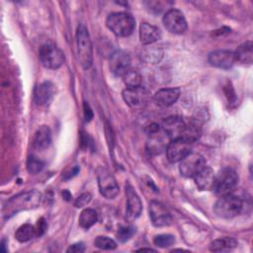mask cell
I'll use <instances>...</instances> for the list:
<instances>
[{
    "label": "cell",
    "mask_w": 253,
    "mask_h": 253,
    "mask_svg": "<svg viewBox=\"0 0 253 253\" xmlns=\"http://www.w3.org/2000/svg\"><path fill=\"white\" fill-rule=\"evenodd\" d=\"M42 200V194L37 190H30L20 193L12 197L3 208V214L5 217L26 210L37 208Z\"/></svg>",
    "instance_id": "6da1fadb"
},
{
    "label": "cell",
    "mask_w": 253,
    "mask_h": 253,
    "mask_svg": "<svg viewBox=\"0 0 253 253\" xmlns=\"http://www.w3.org/2000/svg\"><path fill=\"white\" fill-rule=\"evenodd\" d=\"M106 25L118 37H127L135 28L134 18L126 12H116L108 16Z\"/></svg>",
    "instance_id": "7a4b0ae2"
},
{
    "label": "cell",
    "mask_w": 253,
    "mask_h": 253,
    "mask_svg": "<svg viewBox=\"0 0 253 253\" xmlns=\"http://www.w3.org/2000/svg\"><path fill=\"white\" fill-rule=\"evenodd\" d=\"M76 43L78 59L84 69L91 67L93 63V46L87 28L79 25L76 30Z\"/></svg>",
    "instance_id": "3957f363"
},
{
    "label": "cell",
    "mask_w": 253,
    "mask_h": 253,
    "mask_svg": "<svg viewBox=\"0 0 253 253\" xmlns=\"http://www.w3.org/2000/svg\"><path fill=\"white\" fill-rule=\"evenodd\" d=\"M243 208L241 199L235 195L227 194L220 196L213 206L215 214L221 218H233L237 216Z\"/></svg>",
    "instance_id": "277c9868"
},
{
    "label": "cell",
    "mask_w": 253,
    "mask_h": 253,
    "mask_svg": "<svg viewBox=\"0 0 253 253\" xmlns=\"http://www.w3.org/2000/svg\"><path fill=\"white\" fill-rule=\"evenodd\" d=\"M145 131L148 134L145 147L150 155H157L166 150L170 138L161 126L157 124H150L145 127Z\"/></svg>",
    "instance_id": "5b68a950"
},
{
    "label": "cell",
    "mask_w": 253,
    "mask_h": 253,
    "mask_svg": "<svg viewBox=\"0 0 253 253\" xmlns=\"http://www.w3.org/2000/svg\"><path fill=\"white\" fill-rule=\"evenodd\" d=\"M238 183V175L236 171L230 167H225L215 176L212 190L217 196L231 194Z\"/></svg>",
    "instance_id": "8992f818"
},
{
    "label": "cell",
    "mask_w": 253,
    "mask_h": 253,
    "mask_svg": "<svg viewBox=\"0 0 253 253\" xmlns=\"http://www.w3.org/2000/svg\"><path fill=\"white\" fill-rule=\"evenodd\" d=\"M39 56L42 64L48 69H57L64 62L63 51L54 44L45 43L41 46Z\"/></svg>",
    "instance_id": "52a82bcc"
},
{
    "label": "cell",
    "mask_w": 253,
    "mask_h": 253,
    "mask_svg": "<svg viewBox=\"0 0 253 253\" xmlns=\"http://www.w3.org/2000/svg\"><path fill=\"white\" fill-rule=\"evenodd\" d=\"M205 166L206 160L201 154L190 152L180 161L179 171L186 178H194Z\"/></svg>",
    "instance_id": "ba28073f"
},
{
    "label": "cell",
    "mask_w": 253,
    "mask_h": 253,
    "mask_svg": "<svg viewBox=\"0 0 253 253\" xmlns=\"http://www.w3.org/2000/svg\"><path fill=\"white\" fill-rule=\"evenodd\" d=\"M123 99L132 109H143L148 103L149 94L141 86L126 87L123 91Z\"/></svg>",
    "instance_id": "9c48e42d"
},
{
    "label": "cell",
    "mask_w": 253,
    "mask_h": 253,
    "mask_svg": "<svg viewBox=\"0 0 253 253\" xmlns=\"http://www.w3.org/2000/svg\"><path fill=\"white\" fill-rule=\"evenodd\" d=\"M165 29L172 34H183L187 30V21L183 13L178 9L168 10L162 19Z\"/></svg>",
    "instance_id": "30bf717a"
},
{
    "label": "cell",
    "mask_w": 253,
    "mask_h": 253,
    "mask_svg": "<svg viewBox=\"0 0 253 253\" xmlns=\"http://www.w3.org/2000/svg\"><path fill=\"white\" fill-rule=\"evenodd\" d=\"M192 143L184 138L172 139L166 147L167 159L171 163L180 162L186 155L191 152Z\"/></svg>",
    "instance_id": "8fae6325"
},
{
    "label": "cell",
    "mask_w": 253,
    "mask_h": 253,
    "mask_svg": "<svg viewBox=\"0 0 253 253\" xmlns=\"http://www.w3.org/2000/svg\"><path fill=\"white\" fill-rule=\"evenodd\" d=\"M126 218L128 221L136 219L142 210V204L140 198L134 191L133 187L127 182L126 184Z\"/></svg>",
    "instance_id": "7c38bea8"
},
{
    "label": "cell",
    "mask_w": 253,
    "mask_h": 253,
    "mask_svg": "<svg viewBox=\"0 0 253 253\" xmlns=\"http://www.w3.org/2000/svg\"><path fill=\"white\" fill-rule=\"evenodd\" d=\"M149 216L151 222L156 227L167 226L172 221V216L169 211L163 204L157 201H151L149 203Z\"/></svg>",
    "instance_id": "4fadbf2b"
},
{
    "label": "cell",
    "mask_w": 253,
    "mask_h": 253,
    "mask_svg": "<svg viewBox=\"0 0 253 253\" xmlns=\"http://www.w3.org/2000/svg\"><path fill=\"white\" fill-rule=\"evenodd\" d=\"M98 186L101 195L107 199H114L120 191L116 179L106 170L98 174Z\"/></svg>",
    "instance_id": "5bb4252c"
},
{
    "label": "cell",
    "mask_w": 253,
    "mask_h": 253,
    "mask_svg": "<svg viewBox=\"0 0 253 253\" xmlns=\"http://www.w3.org/2000/svg\"><path fill=\"white\" fill-rule=\"evenodd\" d=\"M130 68V56L125 50H116L110 57V70L116 76L123 75Z\"/></svg>",
    "instance_id": "9a60e30c"
},
{
    "label": "cell",
    "mask_w": 253,
    "mask_h": 253,
    "mask_svg": "<svg viewBox=\"0 0 253 253\" xmlns=\"http://www.w3.org/2000/svg\"><path fill=\"white\" fill-rule=\"evenodd\" d=\"M209 61L212 66L220 69H229L236 62L234 52L226 49H217L209 54Z\"/></svg>",
    "instance_id": "2e32d148"
},
{
    "label": "cell",
    "mask_w": 253,
    "mask_h": 253,
    "mask_svg": "<svg viewBox=\"0 0 253 253\" xmlns=\"http://www.w3.org/2000/svg\"><path fill=\"white\" fill-rule=\"evenodd\" d=\"M185 126L186 122L181 117L171 116L163 120L161 127L170 139H176L182 137Z\"/></svg>",
    "instance_id": "e0dca14e"
},
{
    "label": "cell",
    "mask_w": 253,
    "mask_h": 253,
    "mask_svg": "<svg viewBox=\"0 0 253 253\" xmlns=\"http://www.w3.org/2000/svg\"><path fill=\"white\" fill-rule=\"evenodd\" d=\"M214 179H215L214 172L209 166H205L194 177L195 184H196L197 188L200 191H210V190H212L213 184H214Z\"/></svg>",
    "instance_id": "ac0fdd59"
},
{
    "label": "cell",
    "mask_w": 253,
    "mask_h": 253,
    "mask_svg": "<svg viewBox=\"0 0 253 253\" xmlns=\"http://www.w3.org/2000/svg\"><path fill=\"white\" fill-rule=\"evenodd\" d=\"M54 92V85L50 81H44L35 91V102L40 106L47 105L52 100Z\"/></svg>",
    "instance_id": "d6986e66"
},
{
    "label": "cell",
    "mask_w": 253,
    "mask_h": 253,
    "mask_svg": "<svg viewBox=\"0 0 253 253\" xmlns=\"http://www.w3.org/2000/svg\"><path fill=\"white\" fill-rule=\"evenodd\" d=\"M180 94L179 88H163L155 93L154 100L159 106L169 107L179 99Z\"/></svg>",
    "instance_id": "ffe728a7"
},
{
    "label": "cell",
    "mask_w": 253,
    "mask_h": 253,
    "mask_svg": "<svg viewBox=\"0 0 253 253\" xmlns=\"http://www.w3.org/2000/svg\"><path fill=\"white\" fill-rule=\"evenodd\" d=\"M161 38L160 30L148 23H141L139 27V40L142 44H152Z\"/></svg>",
    "instance_id": "44dd1931"
},
{
    "label": "cell",
    "mask_w": 253,
    "mask_h": 253,
    "mask_svg": "<svg viewBox=\"0 0 253 253\" xmlns=\"http://www.w3.org/2000/svg\"><path fill=\"white\" fill-rule=\"evenodd\" d=\"M51 142V132L48 126H42L35 132L33 139V148L38 151H43Z\"/></svg>",
    "instance_id": "7402d4cb"
},
{
    "label": "cell",
    "mask_w": 253,
    "mask_h": 253,
    "mask_svg": "<svg viewBox=\"0 0 253 253\" xmlns=\"http://www.w3.org/2000/svg\"><path fill=\"white\" fill-rule=\"evenodd\" d=\"M235 60L243 64H251L253 59V43L251 41H247L239 45L234 52Z\"/></svg>",
    "instance_id": "603a6c76"
},
{
    "label": "cell",
    "mask_w": 253,
    "mask_h": 253,
    "mask_svg": "<svg viewBox=\"0 0 253 253\" xmlns=\"http://www.w3.org/2000/svg\"><path fill=\"white\" fill-rule=\"evenodd\" d=\"M238 245L236 239L232 237H221L213 240L210 244V250L212 252H228Z\"/></svg>",
    "instance_id": "cb8c5ba5"
},
{
    "label": "cell",
    "mask_w": 253,
    "mask_h": 253,
    "mask_svg": "<svg viewBox=\"0 0 253 253\" xmlns=\"http://www.w3.org/2000/svg\"><path fill=\"white\" fill-rule=\"evenodd\" d=\"M201 136V125L198 121H189L186 122L185 130L182 134L181 138H184L185 140L193 143L196 140H198Z\"/></svg>",
    "instance_id": "d4e9b609"
},
{
    "label": "cell",
    "mask_w": 253,
    "mask_h": 253,
    "mask_svg": "<svg viewBox=\"0 0 253 253\" xmlns=\"http://www.w3.org/2000/svg\"><path fill=\"white\" fill-rule=\"evenodd\" d=\"M98 220V214L95 210L87 208L84 209L79 215V225L82 228L88 229L93 226Z\"/></svg>",
    "instance_id": "484cf974"
},
{
    "label": "cell",
    "mask_w": 253,
    "mask_h": 253,
    "mask_svg": "<svg viewBox=\"0 0 253 253\" xmlns=\"http://www.w3.org/2000/svg\"><path fill=\"white\" fill-rule=\"evenodd\" d=\"M35 236H37L36 226L29 223L21 225L15 232V237L20 242H27Z\"/></svg>",
    "instance_id": "4316f807"
},
{
    "label": "cell",
    "mask_w": 253,
    "mask_h": 253,
    "mask_svg": "<svg viewBox=\"0 0 253 253\" xmlns=\"http://www.w3.org/2000/svg\"><path fill=\"white\" fill-rule=\"evenodd\" d=\"M123 80L125 84L127 87H137L140 86L141 83V76L135 69L129 68L124 75H123Z\"/></svg>",
    "instance_id": "83f0119b"
},
{
    "label": "cell",
    "mask_w": 253,
    "mask_h": 253,
    "mask_svg": "<svg viewBox=\"0 0 253 253\" xmlns=\"http://www.w3.org/2000/svg\"><path fill=\"white\" fill-rule=\"evenodd\" d=\"M43 167H44V162L42 159L34 155L29 156L27 160V170L29 171V173L37 174L41 172L43 169Z\"/></svg>",
    "instance_id": "f1b7e54d"
},
{
    "label": "cell",
    "mask_w": 253,
    "mask_h": 253,
    "mask_svg": "<svg viewBox=\"0 0 253 253\" xmlns=\"http://www.w3.org/2000/svg\"><path fill=\"white\" fill-rule=\"evenodd\" d=\"M94 245L100 249L113 250L117 247V243L114 239L108 236H98L94 241Z\"/></svg>",
    "instance_id": "f546056e"
},
{
    "label": "cell",
    "mask_w": 253,
    "mask_h": 253,
    "mask_svg": "<svg viewBox=\"0 0 253 253\" xmlns=\"http://www.w3.org/2000/svg\"><path fill=\"white\" fill-rule=\"evenodd\" d=\"M153 242L156 246L165 248V247H169L174 244L175 237L171 234H159L154 237Z\"/></svg>",
    "instance_id": "4dcf8cb0"
},
{
    "label": "cell",
    "mask_w": 253,
    "mask_h": 253,
    "mask_svg": "<svg viewBox=\"0 0 253 253\" xmlns=\"http://www.w3.org/2000/svg\"><path fill=\"white\" fill-rule=\"evenodd\" d=\"M135 228L133 226L127 225V226H121L118 229L117 237L120 242H126L131 238V236L134 234Z\"/></svg>",
    "instance_id": "1f68e13d"
},
{
    "label": "cell",
    "mask_w": 253,
    "mask_h": 253,
    "mask_svg": "<svg viewBox=\"0 0 253 253\" xmlns=\"http://www.w3.org/2000/svg\"><path fill=\"white\" fill-rule=\"evenodd\" d=\"M91 199H92V197H91L90 193H83L79 197L76 198V200L74 202V206L76 208L85 207V206H87L90 203Z\"/></svg>",
    "instance_id": "d6a6232c"
},
{
    "label": "cell",
    "mask_w": 253,
    "mask_h": 253,
    "mask_svg": "<svg viewBox=\"0 0 253 253\" xmlns=\"http://www.w3.org/2000/svg\"><path fill=\"white\" fill-rule=\"evenodd\" d=\"M85 250V246L82 242H79V243H75V244H72L67 250L66 252H71V253H81Z\"/></svg>",
    "instance_id": "836d02e7"
},
{
    "label": "cell",
    "mask_w": 253,
    "mask_h": 253,
    "mask_svg": "<svg viewBox=\"0 0 253 253\" xmlns=\"http://www.w3.org/2000/svg\"><path fill=\"white\" fill-rule=\"evenodd\" d=\"M46 229V223L44 221L43 218H41L39 221H38V224L36 226V230H37V236H40L42 235Z\"/></svg>",
    "instance_id": "e575fe53"
},
{
    "label": "cell",
    "mask_w": 253,
    "mask_h": 253,
    "mask_svg": "<svg viewBox=\"0 0 253 253\" xmlns=\"http://www.w3.org/2000/svg\"><path fill=\"white\" fill-rule=\"evenodd\" d=\"M84 115H85V120L87 122H90L91 119L93 118V112H92L90 106L86 102L84 103Z\"/></svg>",
    "instance_id": "d590c367"
},
{
    "label": "cell",
    "mask_w": 253,
    "mask_h": 253,
    "mask_svg": "<svg viewBox=\"0 0 253 253\" xmlns=\"http://www.w3.org/2000/svg\"><path fill=\"white\" fill-rule=\"evenodd\" d=\"M63 197H65V199H66V200H70L71 195H70L67 191H64V192H63Z\"/></svg>",
    "instance_id": "8d00e7d4"
},
{
    "label": "cell",
    "mask_w": 253,
    "mask_h": 253,
    "mask_svg": "<svg viewBox=\"0 0 253 253\" xmlns=\"http://www.w3.org/2000/svg\"><path fill=\"white\" fill-rule=\"evenodd\" d=\"M138 251H155V250H153V249H151V248H141V249H139Z\"/></svg>",
    "instance_id": "74e56055"
}]
</instances>
